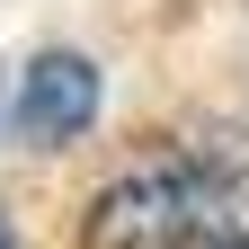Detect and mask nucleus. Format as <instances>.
Instances as JSON below:
<instances>
[{"mask_svg":"<svg viewBox=\"0 0 249 249\" xmlns=\"http://www.w3.org/2000/svg\"><path fill=\"white\" fill-rule=\"evenodd\" d=\"M80 249H249V187L213 160H134L89 196Z\"/></svg>","mask_w":249,"mask_h":249,"instance_id":"obj_1","label":"nucleus"},{"mask_svg":"<svg viewBox=\"0 0 249 249\" xmlns=\"http://www.w3.org/2000/svg\"><path fill=\"white\" fill-rule=\"evenodd\" d=\"M0 249H18V231H9V223H0Z\"/></svg>","mask_w":249,"mask_h":249,"instance_id":"obj_3","label":"nucleus"},{"mask_svg":"<svg viewBox=\"0 0 249 249\" xmlns=\"http://www.w3.org/2000/svg\"><path fill=\"white\" fill-rule=\"evenodd\" d=\"M98 62L89 53H36L18 71V98H9V142L27 151H62V142H80L89 124H98Z\"/></svg>","mask_w":249,"mask_h":249,"instance_id":"obj_2","label":"nucleus"}]
</instances>
